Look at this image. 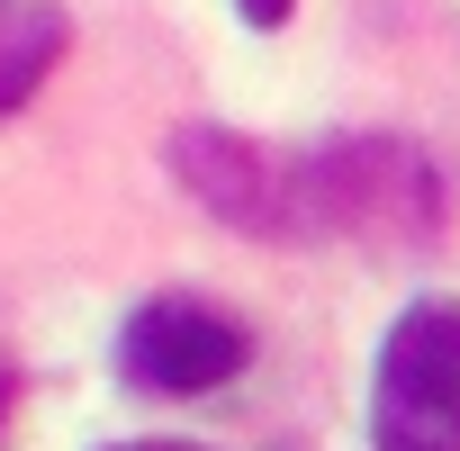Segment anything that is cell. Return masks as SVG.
<instances>
[{"label":"cell","instance_id":"8","mask_svg":"<svg viewBox=\"0 0 460 451\" xmlns=\"http://www.w3.org/2000/svg\"><path fill=\"white\" fill-rule=\"evenodd\" d=\"M0 406H10V388H0Z\"/></svg>","mask_w":460,"mask_h":451},{"label":"cell","instance_id":"3","mask_svg":"<svg viewBox=\"0 0 460 451\" xmlns=\"http://www.w3.org/2000/svg\"><path fill=\"white\" fill-rule=\"evenodd\" d=\"M244 325L235 316H217V307H199V298H154V307H136L127 316V334H118V370L136 379V388H163V397H199V388H226L244 370Z\"/></svg>","mask_w":460,"mask_h":451},{"label":"cell","instance_id":"4","mask_svg":"<svg viewBox=\"0 0 460 451\" xmlns=\"http://www.w3.org/2000/svg\"><path fill=\"white\" fill-rule=\"evenodd\" d=\"M172 172L244 235H280V163L262 145H244L235 127H181L172 136Z\"/></svg>","mask_w":460,"mask_h":451},{"label":"cell","instance_id":"1","mask_svg":"<svg viewBox=\"0 0 460 451\" xmlns=\"http://www.w3.org/2000/svg\"><path fill=\"white\" fill-rule=\"evenodd\" d=\"M442 226L424 154L388 136L325 145L307 163H280V235H370V244H415Z\"/></svg>","mask_w":460,"mask_h":451},{"label":"cell","instance_id":"7","mask_svg":"<svg viewBox=\"0 0 460 451\" xmlns=\"http://www.w3.org/2000/svg\"><path fill=\"white\" fill-rule=\"evenodd\" d=\"M127 451H199V442H127Z\"/></svg>","mask_w":460,"mask_h":451},{"label":"cell","instance_id":"2","mask_svg":"<svg viewBox=\"0 0 460 451\" xmlns=\"http://www.w3.org/2000/svg\"><path fill=\"white\" fill-rule=\"evenodd\" d=\"M379 451H460V298H415L388 325L370 388Z\"/></svg>","mask_w":460,"mask_h":451},{"label":"cell","instance_id":"5","mask_svg":"<svg viewBox=\"0 0 460 451\" xmlns=\"http://www.w3.org/2000/svg\"><path fill=\"white\" fill-rule=\"evenodd\" d=\"M64 55V10H46V0H10L0 10V118H10Z\"/></svg>","mask_w":460,"mask_h":451},{"label":"cell","instance_id":"6","mask_svg":"<svg viewBox=\"0 0 460 451\" xmlns=\"http://www.w3.org/2000/svg\"><path fill=\"white\" fill-rule=\"evenodd\" d=\"M235 10H244L253 28H280V19H289V0H235Z\"/></svg>","mask_w":460,"mask_h":451}]
</instances>
